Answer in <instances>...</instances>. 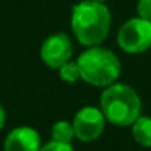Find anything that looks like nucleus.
Masks as SVG:
<instances>
[{"label":"nucleus","instance_id":"obj_1","mask_svg":"<svg viewBox=\"0 0 151 151\" xmlns=\"http://www.w3.org/2000/svg\"><path fill=\"white\" fill-rule=\"evenodd\" d=\"M112 15L107 5L94 0H81L73 7L70 26L76 41L85 47L99 46L109 36Z\"/></svg>","mask_w":151,"mask_h":151},{"label":"nucleus","instance_id":"obj_2","mask_svg":"<svg viewBox=\"0 0 151 151\" xmlns=\"http://www.w3.org/2000/svg\"><path fill=\"white\" fill-rule=\"evenodd\" d=\"M101 111L106 120L119 127H128L141 114V99L132 86L112 83L101 94Z\"/></svg>","mask_w":151,"mask_h":151},{"label":"nucleus","instance_id":"obj_3","mask_svg":"<svg viewBox=\"0 0 151 151\" xmlns=\"http://www.w3.org/2000/svg\"><path fill=\"white\" fill-rule=\"evenodd\" d=\"M81 70V80L91 86L107 88L120 76V60L112 50L101 46L86 47L76 59Z\"/></svg>","mask_w":151,"mask_h":151},{"label":"nucleus","instance_id":"obj_4","mask_svg":"<svg viewBox=\"0 0 151 151\" xmlns=\"http://www.w3.org/2000/svg\"><path fill=\"white\" fill-rule=\"evenodd\" d=\"M117 44L127 54H143L151 47V21L130 18L117 31Z\"/></svg>","mask_w":151,"mask_h":151},{"label":"nucleus","instance_id":"obj_5","mask_svg":"<svg viewBox=\"0 0 151 151\" xmlns=\"http://www.w3.org/2000/svg\"><path fill=\"white\" fill-rule=\"evenodd\" d=\"M106 127V117L102 111L94 106H86L76 112L73 119V128L75 137L80 141H94L102 135Z\"/></svg>","mask_w":151,"mask_h":151},{"label":"nucleus","instance_id":"obj_6","mask_svg":"<svg viewBox=\"0 0 151 151\" xmlns=\"http://www.w3.org/2000/svg\"><path fill=\"white\" fill-rule=\"evenodd\" d=\"M73 55V42L68 34L65 33H54L46 37L41 46V60L49 68H57L65 62L72 60Z\"/></svg>","mask_w":151,"mask_h":151},{"label":"nucleus","instance_id":"obj_7","mask_svg":"<svg viewBox=\"0 0 151 151\" xmlns=\"http://www.w3.org/2000/svg\"><path fill=\"white\" fill-rule=\"evenodd\" d=\"M5 151H39L41 137L31 127H17L7 135L4 145Z\"/></svg>","mask_w":151,"mask_h":151},{"label":"nucleus","instance_id":"obj_8","mask_svg":"<svg viewBox=\"0 0 151 151\" xmlns=\"http://www.w3.org/2000/svg\"><path fill=\"white\" fill-rule=\"evenodd\" d=\"M132 135L141 146L151 148V117H138L132 125Z\"/></svg>","mask_w":151,"mask_h":151},{"label":"nucleus","instance_id":"obj_9","mask_svg":"<svg viewBox=\"0 0 151 151\" xmlns=\"http://www.w3.org/2000/svg\"><path fill=\"white\" fill-rule=\"evenodd\" d=\"M75 137V128L73 124L67 120H59L52 127V140L59 143H70Z\"/></svg>","mask_w":151,"mask_h":151},{"label":"nucleus","instance_id":"obj_10","mask_svg":"<svg viewBox=\"0 0 151 151\" xmlns=\"http://www.w3.org/2000/svg\"><path fill=\"white\" fill-rule=\"evenodd\" d=\"M59 76L60 80H63L65 83H76L78 80H81V70H80L78 62L68 60L59 68Z\"/></svg>","mask_w":151,"mask_h":151},{"label":"nucleus","instance_id":"obj_11","mask_svg":"<svg viewBox=\"0 0 151 151\" xmlns=\"http://www.w3.org/2000/svg\"><path fill=\"white\" fill-rule=\"evenodd\" d=\"M137 13L140 18L151 21V0H138Z\"/></svg>","mask_w":151,"mask_h":151},{"label":"nucleus","instance_id":"obj_12","mask_svg":"<svg viewBox=\"0 0 151 151\" xmlns=\"http://www.w3.org/2000/svg\"><path fill=\"white\" fill-rule=\"evenodd\" d=\"M39 151H75L70 143H59V141H50L46 146H41Z\"/></svg>","mask_w":151,"mask_h":151},{"label":"nucleus","instance_id":"obj_13","mask_svg":"<svg viewBox=\"0 0 151 151\" xmlns=\"http://www.w3.org/2000/svg\"><path fill=\"white\" fill-rule=\"evenodd\" d=\"M5 122H7V112H5L4 106L0 104V130H2V128H4Z\"/></svg>","mask_w":151,"mask_h":151},{"label":"nucleus","instance_id":"obj_14","mask_svg":"<svg viewBox=\"0 0 151 151\" xmlns=\"http://www.w3.org/2000/svg\"><path fill=\"white\" fill-rule=\"evenodd\" d=\"M94 2H102V4H104V2H107V0H94Z\"/></svg>","mask_w":151,"mask_h":151}]
</instances>
